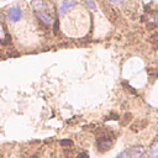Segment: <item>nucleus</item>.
<instances>
[{
	"label": "nucleus",
	"instance_id": "nucleus-1",
	"mask_svg": "<svg viewBox=\"0 0 158 158\" xmlns=\"http://www.w3.org/2000/svg\"><path fill=\"white\" fill-rule=\"evenodd\" d=\"M110 132L109 131H100V133L98 135V142H96V146H98V149L100 152H105L107 149H110V147L112 146L114 143V135H109Z\"/></svg>",
	"mask_w": 158,
	"mask_h": 158
},
{
	"label": "nucleus",
	"instance_id": "nucleus-2",
	"mask_svg": "<svg viewBox=\"0 0 158 158\" xmlns=\"http://www.w3.org/2000/svg\"><path fill=\"white\" fill-rule=\"evenodd\" d=\"M144 153V148L142 146H138V147H131V148H127L125 151H122L117 158H141Z\"/></svg>",
	"mask_w": 158,
	"mask_h": 158
},
{
	"label": "nucleus",
	"instance_id": "nucleus-3",
	"mask_svg": "<svg viewBox=\"0 0 158 158\" xmlns=\"http://www.w3.org/2000/svg\"><path fill=\"white\" fill-rule=\"evenodd\" d=\"M7 19L11 22H19L22 19V10L19 6H12L7 10Z\"/></svg>",
	"mask_w": 158,
	"mask_h": 158
},
{
	"label": "nucleus",
	"instance_id": "nucleus-4",
	"mask_svg": "<svg viewBox=\"0 0 158 158\" xmlns=\"http://www.w3.org/2000/svg\"><path fill=\"white\" fill-rule=\"evenodd\" d=\"M47 9H48V6L44 7V9H42V10H40V11H36L35 14H36L37 19H38L41 22H43V23H46V25H51V23H53V17H52L51 14L47 11Z\"/></svg>",
	"mask_w": 158,
	"mask_h": 158
},
{
	"label": "nucleus",
	"instance_id": "nucleus-5",
	"mask_svg": "<svg viewBox=\"0 0 158 158\" xmlns=\"http://www.w3.org/2000/svg\"><path fill=\"white\" fill-rule=\"evenodd\" d=\"M77 5V2L74 1V0H64L62 4H60V6H59V10H58V16L59 17H62L68 10H70L72 7H74Z\"/></svg>",
	"mask_w": 158,
	"mask_h": 158
},
{
	"label": "nucleus",
	"instance_id": "nucleus-6",
	"mask_svg": "<svg viewBox=\"0 0 158 158\" xmlns=\"http://www.w3.org/2000/svg\"><path fill=\"white\" fill-rule=\"evenodd\" d=\"M11 43V35L5 30L4 25L0 23V44L1 46H7Z\"/></svg>",
	"mask_w": 158,
	"mask_h": 158
},
{
	"label": "nucleus",
	"instance_id": "nucleus-7",
	"mask_svg": "<svg viewBox=\"0 0 158 158\" xmlns=\"http://www.w3.org/2000/svg\"><path fill=\"white\" fill-rule=\"evenodd\" d=\"M151 156H152V158H158V141L152 146V148H151Z\"/></svg>",
	"mask_w": 158,
	"mask_h": 158
},
{
	"label": "nucleus",
	"instance_id": "nucleus-8",
	"mask_svg": "<svg viewBox=\"0 0 158 158\" xmlns=\"http://www.w3.org/2000/svg\"><path fill=\"white\" fill-rule=\"evenodd\" d=\"M86 2H88L89 7H90L91 10H96V5H95V2H94L93 0H86Z\"/></svg>",
	"mask_w": 158,
	"mask_h": 158
},
{
	"label": "nucleus",
	"instance_id": "nucleus-9",
	"mask_svg": "<svg viewBox=\"0 0 158 158\" xmlns=\"http://www.w3.org/2000/svg\"><path fill=\"white\" fill-rule=\"evenodd\" d=\"M59 143H60L62 146H65V144H68V146H69V144H72V141H70V139H60V142H59Z\"/></svg>",
	"mask_w": 158,
	"mask_h": 158
},
{
	"label": "nucleus",
	"instance_id": "nucleus-10",
	"mask_svg": "<svg viewBox=\"0 0 158 158\" xmlns=\"http://www.w3.org/2000/svg\"><path fill=\"white\" fill-rule=\"evenodd\" d=\"M77 158H89V156H88V153L86 152H80L79 154H78V157Z\"/></svg>",
	"mask_w": 158,
	"mask_h": 158
},
{
	"label": "nucleus",
	"instance_id": "nucleus-11",
	"mask_svg": "<svg viewBox=\"0 0 158 158\" xmlns=\"http://www.w3.org/2000/svg\"><path fill=\"white\" fill-rule=\"evenodd\" d=\"M57 32H58V21L54 22V33H57Z\"/></svg>",
	"mask_w": 158,
	"mask_h": 158
},
{
	"label": "nucleus",
	"instance_id": "nucleus-12",
	"mask_svg": "<svg viewBox=\"0 0 158 158\" xmlns=\"http://www.w3.org/2000/svg\"><path fill=\"white\" fill-rule=\"evenodd\" d=\"M109 1H111V2H115V4H120V2H122L123 0H109Z\"/></svg>",
	"mask_w": 158,
	"mask_h": 158
},
{
	"label": "nucleus",
	"instance_id": "nucleus-13",
	"mask_svg": "<svg viewBox=\"0 0 158 158\" xmlns=\"http://www.w3.org/2000/svg\"><path fill=\"white\" fill-rule=\"evenodd\" d=\"M141 1H143V2H146V4H147V2H151V0H141Z\"/></svg>",
	"mask_w": 158,
	"mask_h": 158
},
{
	"label": "nucleus",
	"instance_id": "nucleus-14",
	"mask_svg": "<svg viewBox=\"0 0 158 158\" xmlns=\"http://www.w3.org/2000/svg\"><path fill=\"white\" fill-rule=\"evenodd\" d=\"M33 158H36V157H33Z\"/></svg>",
	"mask_w": 158,
	"mask_h": 158
}]
</instances>
